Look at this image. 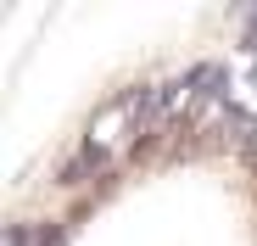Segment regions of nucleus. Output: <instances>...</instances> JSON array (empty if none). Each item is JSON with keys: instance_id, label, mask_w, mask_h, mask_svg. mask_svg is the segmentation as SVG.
I'll list each match as a JSON object with an SVG mask.
<instances>
[{"instance_id": "obj_1", "label": "nucleus", "mask_w": 257, "mask_h": 246, "mask_svg": "<svg viewBox=\"0 0 257 246\" xmlns=\"http://www.w3.org/2000/svg\"><path fill=\"white\" fill-rule=\"evenodd\" d=\"M251 78H257V73H251Z\"/></svg>"}]
</instances>
